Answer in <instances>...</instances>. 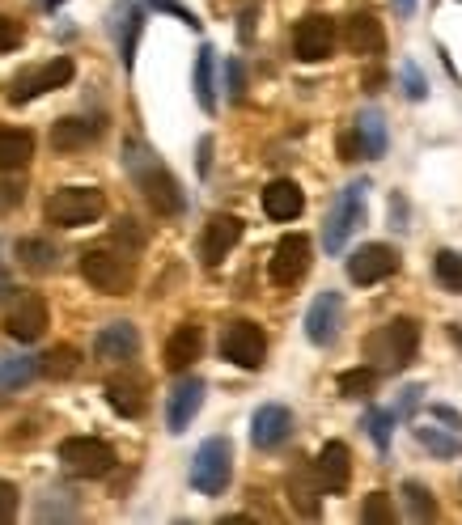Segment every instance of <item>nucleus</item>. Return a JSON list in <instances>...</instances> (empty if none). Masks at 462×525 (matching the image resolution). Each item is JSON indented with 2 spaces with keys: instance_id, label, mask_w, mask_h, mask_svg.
Returning a JSON list of instances; mask_svg holds the SVG:
<instances>
[{
  "instance_id": "09e8293b",
  "label": "nucleus",
  "mask_w": 462,
  "mask_h": 525,
  "mask_svg": "<svg viewBox=\"0 0 462 525\" xmlns=\"http://www.w3.org/2000/svg\"><path fill=\"white\" fill-rule=\"evenodd\" d=\"M208 166H212V140L204 136V140H200V161H195V170L208 174Z\"/></svg>"
},
{
  "instance_id": "f704fd0d",
  "label": "nucleus",
  "mask_w": 462,
  "mask_h": 525,
  "mask_svg": "<svg viewBox=\"0 0 462 525\" xmlns=\"http://www.w3.org/2000/svg\"><path fill=\"white\" fill-rule=\"evenodd\" d=\"M395 420H399V415L390 411V407H369V415H365V428H369V437H373V445H378L382 454H390V437H395Z\"/></svg>"
},
{
  "instance_id": "79ce46f5",
  "label": "nucleus",
  "mask_w": 462,
  "mask_h": 525,
  "mask_svg": "<svg viewBox=\"0 0 462 525\" xmlns=\"http://www.w3.org/2000/svg\"><path fill=\"white\" fill-rule=\"evenodd\" d=\"M13 47H22V26L0 13V51H13Z\"/></svg>"
},
{
  "instance_id": "7ed1b4c3",
  "label": "nucleus",
  "mask_w": 462,
  "mask_h": 525,
  "mask_svg": "<svg viewBox=\"0 0 462 525\" xmlns=\"http://www.w3.org/2000/svg\"><path fill=\"white\" fill-rule=\"evenodd\" d=\"M81 276L106 297H128L132 284H136V263H132L128 250L102 242V246L81 250Z\"/></svg>"
},
{
  "instance_id": "c756f323",
  "label": "nucleus",
  "mask_w": 462,
  "mask_h": 525,
  "mask_svg": "<svg viewBox=\"0 0 462 525\" xmlns=\"http://www.w3.org/2000/svg\"><path fill=\"white\" fill-rule=\"evenodd\" d=\"M81 369V352L73 343H60V348H51L47 356H39V373L51 377V382H68Z\"/></svg>"
},
{
  "instance_id": "4468645a",
  "label": "nucleus",
  "mask_w": 462,
  "mask_h": 525,
  "mask_svg": "<svg viewBox=\"0 0 462 525\" xmlns=\"http://www.w3.org/2000/svg\"><path fill=\"white\" fill-rule=\"evenodd\" d=\"M5 331L17 339V343H34V339H43L47 331V301L39 293H22L13 301V310L5 318Z\"/></svg>"
},
{
  "instance_id": "473e14b6",
  "label": "nucleus",
  "mask_w": 462,
  "mask_h": 525,
  "mask_svg": "<svg viewBox=\"0 0 462 525\" xmlns=\"http://www.w3.org/2000/svg\"><path fill=\"white\" fill-rule=\"evenodd\" d=\"M403 500H407V517H412V521H433L437 517V500H433V492L424 483L407 479L403 483Z\"/></svg>"
},
{
  "instance_id": "bb28decb",
  "label": "nucleus",
  "mask_w": 462,
  "mask_h": 525,
  "mask_svg": "<svg viewBox=\"0 0 462 525\" xmlns=\"http://www.w3.org/2000/svg\"><path fill=\"white\" fill-rule=\"evenodd\" d=\"M289 500L301 517H318L323 513V487H318V475H310L306 466H297L289 475Z\"/></svg>"
},
{
  "instance_id": "6ab92c4d",
  "label": "nucleus",
  "mask_w": 462,
  "mask_h": 525,
  "mask_svg": "<svg viewBox=\"0 0 462 525\" xmlns=\"http://www.w3.org/2000/svg\"><path fill=\"white\" fill-rule=\"evenodd\" d=\"M314 475H318V487L331 496H340L348 479H352V454H348V445L344 441H327L323 445V454L314 458Z\"/></svg>"
},
{
  "instance_id": "4c0bfd02",
  "label": "nucleus",
  "mask_w": 462,
  "mask_h": 525,
  "mask_svg": "<svg viewBox=\"0 0 462 525\" xmlns=\"http://www.w3.org/2000/svg\"><path fill=\"white\" fill-rule=\"evenodd\" d=\"M361 521H369V525H395V500H390V492H369L365 504H361Z\"/></svg>"
},
{
  "instance_id": "cd10ccee",
  "label": "nucleus",
  "mask_w": 462,
  "mask_h": 525,
  "mask_svg": "<svg viewBox=\"0 0 462 525\" xmlns=\"http://www.w3.org/2000/svg\"><path fill=\"white\" fill-rule=\"evenodd\" d=\"M352 132H357V144L365 157H382L386 153V115L382 111H361L357 119H352Z\"/></svg>"
},
{
  "instance_id": "7c9ffc66",
  "label": "nucleus",
  "mask_w": 462,
  "mask_h": 525,
  "mask_svg": "<svg viewBox=\"0 0 462 525\" xmlns=\"http://www.w3.org/2000/svg\"><path fill=\"white\" fill-rule=\"evenodd\" d=\"M412 437H416L420 449H429L433 458H462V432H458V437H450V432H441V428L420 424Z\"/></svg>"
},
{
  "instance_id": "0eeeda50",
  "label": "nucleus",
  "mask_w": 462,
  "mask_h": 525,
  "mask_svg": "<svg viewBox=\"0 0 462 525\" xmlns=\"http://www.w3.org/2000/svg\"><path fill=\"white\" fill-rule=\"evenodd\" d=\"M60 462L77 479H102L115 470V449L98 437H68L60 441Z\"/></svg>"
},
{
  "instance_id": "de8ad7c7",
  "label": "nucleus",
  "mask_w": 462,
  "mask_h": 525,
  "mask_svg": "<svg viewBox=\"0 0 462 525\" xmlns=\"http://www.w3.org/2000/svg\"><path fill=\"white\" fill-rule=\"evenodd\" d=\"M255 13H259L255 5H246V9H242V26H238V34H242V43H251V34H255Z\"/></svg>"
},
{
  "instance_id": "1a4fd4ad",
  "label": "nucleus",
  "mask_w": 462,
  "mask_h": 525,
  "mask_svg": "<svg viewBox=\"0 0 462 525\" xmlns=\"http://www.w3.org/2000/svg\"><path fill=\"white\" fill-rule=\"evenodd\" d=\"M73 60L68 56H56V60H47L43 68H30V72H22V77L13 81V89H9V102H17V106H26V102H34V98H43V94H51V89H64L68 81H73Z\"/></svg>"
},
{
  "instance_id": "dca6fc26",
  "label": "nucleus",
  "mask_w": 462,
  "mask_h": 525,
  "mask_svg": "<svg viewBox=\"0 0 462 525\" xmlns=\"http://www.w3.org/2000/svg\"><path fill=\"white\" fill-rule=\"evenodd\" d=\"M238 242H242V221H238V216H229V212L208 216L204 238H200V259H204V267H217Z\"/></svg>"
},
{
  "instance_id": "6e6552de",
  "label": "nucleus",
  "mask_w": 462,
  "mask_h": 525,
  "mask_svg": "<svg viewBox=\"0 0 462 525\" xmlns=\"http://www.w3.org/2000/svg\"><path fill=\"white\" fill-rule=\"evenodd\" d=\"M221 356L238 369H259L263 360H268V335H263V327H255V322H246V318L229 322V327L221 331Z\"/></svg>"
},
{
  "instance_id": "c9c22d12",
  "label": "nucleus",
  "mask_w": 462,
  "mask_h": 525,
  "mask_svg": "<svg viewBox=\"0 0 462 525\" xmlns=\"http://www.w3.org/2000/svg\"><path fill=\"white\" fill-rule=\"evenodd\" d=\"M433 271H437V284L446 288V293H462V255L458 250H437Z\"/></svg>"
},
{
  "instance_id": "3c124183",
  "label": "nucleus",
  "mask_w": 462,
  "mask_h": 525,
  "mask_svg": "<svg viewBox=\"0 0 462 525\" xmlns=\"http://www.w3.org/2000/svg\"><path fill=\"white\" fill-rule=\"evenodd\" d=\"M399 9H403V13H412V0H399Z\"/></svg>"
},
{
  "instance_id": "a211bd4d",
  "label": "nucleus",
  "mask_w": 462,
  "mask_h": 525,
  "mask_svg": "<svg viewBox=\"0 0 462 525\" xmlns=\"http://www.w3.org/2000/svg\"><path fill=\"white\" fill-rule=\"evenodd\" d=\"M204 390L208 386L200 382V377H183V382L170 390V403H166V428L170 432H187L191 428V420L204 407Z\"/></svg>"
},
{
  "instance_id": "f8f14e48",
  "label": "nucleus",
  "mask_w": 462,
  "mask_h": 525,
  "mask_svg": "<svg viewBox=\"0 0 462 525\" xmlns=\"http://www.w3.org/2000/svg\"><path fill=\"white\" fill-rule=\"evenodd\" d=\"M340 322H344V297L323 288L306 310V339L314 348H331V343L340 339Z\"/></svg>"
},
{
  "instance_id": "603ef678",
  "label": "nucleus",
  "mask_w": 462,
  "mask_h": 525,
  "mask_svg": "<svg viewBox=\"0 0 462 525\" xmlns=\"http://www.w3.org/2000/svg\"><path fill=\"white\" fill-rule=\"evenodd\" d=\"M0 297H5V284H0Z\"/></svg>"
},
{
  "instance_id": "f3484780",
  "label": "nucleus",
  "mask_w": 462,
  "mask_h": 525,
  "mask_svg": "<svg viewBox=\"0 0 462 525\" xmlns=\"http://www.w3.org/2000/svg\"><path fill=\"white\" fill-rule=\"evenodd\" d=\"M293 437V411L280 403H263L251 420V441L255 449H280L284 441Z\"/></svg>"
},
{
  "instance_id": "b1692460",
  "label": "nucleus",
  "mask_w": 462,
  "mask_h": 525,
  "mask_svg": "<svg viewBox=\"0 0 462 525\" xmlns=\"http://www.w3.org/2000/svg\"><path fill=\"white\" fill-rule=\"evenodd\" d=\"M301 208H306V195L293 178H276V183L263 187V212L272 216V221H297Z\"/></svg>"
},
{
  "instance_id": "2eb2a0df",
  "label": "nucleus",
  "mask_w": 462,
  "mask_h": 525,
  "mask_svg": "<svg viewBox=\"0 0 462 525\" xmlns=\"http://www.w3.org/2000/svg\"><path fill=\"white\" fill-rule=\"evenodd\" d=\"M140 30H145V9L136 5V0H119L111 9V34L119 43V60L123 68H136V43H140Z\"/></svg>"
},
{
  "instance_id": "9b49d317",
  "label": "nucleus",
  "mask_w": 462,
  "mask_h": 525,
  "mask_svg": "<svg viewBox=\"0 0 462 525\" xmlns=\"http://www.w3.org/2000/svg\"><path fill=\"white\" fill-rule=\"evenodd\" d=\"M399 271V250L386 246V242H369L361 246L357 255L348 259V280L357 288H369V284H382Z\"/></svg>"
},
{
  "instance_id": "c85d7f7f",
  "label": "nucleus",
  "mask_w": 462,
  "mask_h": 525,
  "mask_svg": "<svg viewBox=\"0 0 462 525\" xmlns=\"http://www.w3.org/2000/svg\"><path fill=\"white\" fill-rule=\"evenodd\" d=\"M34 157V136L22 128H0V170H22Z\"/></svg>"
},
{
  "instance_id": "423d86ee",
  "label": "nucleus",
  "mask_w": 462,
  "mask_h": 525,
  "mask_svg": "<svg viewBox=\"0 0 462 525\" xmlns=\"http://www.w3.org/2000/svg\"><path fill=\"white\" fill-rule=\"evenodd\" d=\"M361 225H365V183H352V187L340 191V199H335V208H331L327 225H323V250L327 255H340L344 242Z\"/></svg>"
},
{
  "instance_id": "49530a36",
  "label": "nucleus",
  "mask_w": 462,
  "mask_h": 525,
  "mask_svg": "<svg viewBox=\"0 0 462 525\" xmlns=\"http://www.w3.org/2000/svg\"><path fill=\"white\" fill-rule=\"evenodd\" d=\"M357 153H361V144H357V132H344L340 136V161H357Z\"/></svg>"
},
{
  "instance_id": "c03bdc74",
  "label": "nucleus",
  "mask_w": 462,
  "mask_h": 525,
  "mask_svg": "<svg viewBox=\"0 0 462 525\" xmlns=\"http://www.w3.org/2000/svg\"><path fill=\"white\" fill-rule=\"evenodd\" d=\"M420 394H424V386H407V390L399 394V403L390 407V411H395V415H412V411H416V403H420Z\"/></svg>"
},
{
  "instance_id": "72a5a7b5",
  "label": "nucleus",
  "mask_w": 462,
  "mask_h": 525,
  "mask_svg": "<svg viewBox=\"0 0 462 525\" xmlns=\"http://www.w3.org/2000/svg\"><path fill=\"white\" fill-rule=\"evenodd\" d=\"M378 382H382V373L373 369V365H365V369H348V373H340V394H344V398H373Z\"/></svg>"
},
{
  "instance_id": "ddd939ff",
  "label": "nucleus",
  "mask_w": 462,
  "mask_h": 525,
  "mask_svg": "<svg viewBox=\"0 0 462 525\" xmlns=\"http://www.w3.org/2000/svg\"><path fill=\"white\" fill-rule=\"evenodd\" d=\"M306 271H310V238L306 233H289V238H280L276 250H272V263H268L272 284L293 288Z\"/></svg>"
},
{
  "instance_id": "5701e85b",
  "label": "nucleus",
  "mask_w": 462,
  "mask_h": 525,
  "mask_svg": "<svg viewBox=\"0 0 462 525\" xmlns=\"http://www.w3.org/2000/svg\"><path fill=\"white\" fill-rule=\"evenodd\" d=\"M204 352V331L195 327V322H183V327H174L170 343H166V369L170 373H187L195 360Z\"/></svg>"
},
{
  "instance_id": "ea45409f",
  "label": "nucleus",
  "mask_w": 462,
  "mask_h": 525,
  "mask_svg": "<svg viewBox=\"0 0 462 525\" xmlns=\"http://www.w3.org/2000/svg\"><path fill=\"white\" fill-rule=\"evenodd\" d=\"M149 9H157V13H170V17H179V22H187L191 30H200V17H195L187 5H179V0H145Z\"/></svg>"
},
{
  "instance_id": "58836bf2",
  "label": "nucleus",
  "mask_w": 462,
  "mask_h": 525,
  "mask_svg": "<svg viewBox=\"0 0 462 525\" xmlns=\"http://www.w3.org/2000/svg\"><path fill=\"white\" fill-rule=\"evenodd\" d=\"M399 77H403V94L412 98V102L429 98V81H424V72H420L416 60H403V64H399Z\"/></svg>"
},
{
  "instance_id": "a19ab883",
  "label": "nucleus",
  "mask_w": 462,
  "mask_h": 525,
  "mask_svg": "<svg viewBox=\"0 0 462 525\" xmlns=\"http://www.w3.org/2000/svg\"><path fill=\"white\" fill-rule=\"evenodd\" d=\"M17 517V487L9 479H0V525H9Z\"/></svg>"
},
{
  "instance_id": "2f4dec72",
  "label": "nucleus",
  "mask_w": 462,
  "mask_h": 525,
  "mask_svg": "<svg viewBox=\"0 0 462 525\" xmlns=\"http://www.w3.org/2000/svg\"><path fill=\"white\" fill-rule=\"evenodd\" d=\"M17 259H22V267H30V271H51L60 259V250L47 238H22L17 242Z\"/></svg>"
},
{
  "instance_id": "9d476101",
  "label": "nucleus",
  "mask_w": 462,
  "mask_h": 525,
  "mask_svg": "<svg viewBox=\"0 0 462 525\" xmlns=\"http://www.w3.org/2000/svg\"><path fill=\"white\" fill-rule=\"evenodd\" d=\"M335 39H340V34H335V22L327 13H306L293 30V56L306 64H318L335 51Z\"/></svg>"
},
{
  "instance_id": "393cba45",
  "label": "nucleus",
  "mask_w": 462,
  "mask_h": 525,
  "mask_svg": "<svg viewBox=\"0 0 462 525\" xmlns=\"http://www.w3.org/2000/svg\"><path fill=\"white\" fill-rule=\"evenodd\" d=\"M191 81H195V102H200V111L204 115H217V51H212L208 43L195 51Z\"/></svg>"
},
{
  "instance_id": "20e7f679",
  "label": "nucleus",
  "mask_w": 462,
  "mask_h": 525,
  "mask_svg": "<svg viewBox=\"0 0 462 525\" xmlns=\"http://www.w3.org/2000/svg\"><path fill=\"white\" fill-rule=\"evenodd\" d=\"M229 479H234V441L208 437L191 458V487L200 496H221Z\"/></svg>"
},
{
  "instance_id": "4be33fe9",
  "label": "nucleus",
  "mask_w": 462,
  "mask_h": 525,
  "mask_svg": "<svg viewBox=\"0 0 462 525\" xmlns=\"http://www.w3.org/2000/svg\"><path fill=\"white\" fill-rule=\"evenodd\" d=\"M344 47L352 51V56H382L386 51V30L378 17L369 13H352L344 22Z\"/></svg>"
},
{
  "instance_id": "37998d69",
  "label": "nucleus",
  "mask_w": 462,
  "mask_h": 525,
  "mask_svg": "<svg viewBox=\"0 0 462 525\" xmlns=\"http://www.w3.org/2000/svg\"><path fill=\"white\" fill-rule=\"evenodd\" d=\"M225 77H229V98L242 102V94H246V72H242V60H229V64H225Z\"/></svg>"
},
{
  "instance_id": "f03ea898",
  "label": "nucleus",
  "mask_w": 462,
  "mask_h": 525,
  "mask_svg": "<svg viewBox=\"0 0 462 525\" xmlns=\"http://www.w3.org/2000/svg\"><path fill=\"white\" fill-rule=\"evenodd\" d=\"M420 348V322L416 318H390L365 339V360H373L378 373H403L416 360Z\"/></svg>"
},
{
  "instance_id": "39448f33",
  "label": "nucleus",
  "mask_w": 462,
  "mask_h": 525,
  "mask_svg": "<svg viewBox=\"0 0 462 525\" xmlns=\"http://www.w3.org/2000/svg\"><path fill=\"white\" fill-rule=\"evenodd\" d=\"M47 225H60V229H81V225H94L98 216L106 212V195L98 187H64L47 199Z\"/></svg>"
},
{
  "instance_id": "8fccbe9b",
  "label": "nucleus",
  "mask_w": 462,
  "mask_h": 525,
  "mask_svg": "<svg viewBox=\"0 0 462 525\" xmlns=\"http://www.w3.org/2000/svg\"><path fill=\"white\" fill-rule=\"evenodd\" d=\"M39 5H43V9H60V5H64V0H39Z\"/></svg>"
},
{
  "instance_id": "a878e982",
  "label": "nucleus",
  "mask_w": 462,
  "mask_h": 525,
  "mask_svg": "<svg viewBox=\"0 0 462 525\" xmlns=\"http://www.w3.org/2000/svg\"><path fill=\"white\" fill-rule=\"evenodd\" d=\"M94 140H98V123L94 119L68 115V119H60L56 128H51V149H56V153H77V149H85V144H94Z\"/></svg>"
},
{
  "instance_id": "e433bc0d",
  "label": "nucleus",
  "mask_w": 462,
  "mask_h": 525,
  "mask_svg": "<svg viewBox=\"0 0 462 525\" xmlns=\"http://www.w3.org/2000/svg\"><path fill=\"white\" fill-rule=\"evenodd\" d=\"M34 373H39V360H34V356H9L5 365H0V386L17 390V386H26Z\"/></svg>"
},
{
  "instance_id": "a18cd8bd",
  "label": "nucleus",
  "mask_w": 462,
  "mask_h": 525,
  "mask_svg": "<svg viewBox=\"0 0 462 525\" xmlns=\"http://www.w3.org/2000/svg\"><path fill=\"white\" fill-rule=\"evenodd\" d=\"M429 411H433V420H441V424H450L454 432H462V415H458L454 407H446V403H433Z\"/></svg>"
},
{
  "instance_id": "412c9836",
  "label": "nucleus",
  "mask_w": 462,
  "mask_h": 525,
  "mask_svg": "<svg viewBox=\"0 0 462 525\" xmlns=\"http://www.w3.org/2000/svg\"><path fill=\"white\" fill-rule=\"evenodd\" d=\"M94 352H98V360H111V365L136 360V352H140V331L132 327V322H111V327L98 331Z\"/></svg>"
},
{
  "instance_id": "f257e3e1",
  "label": "nucleus",
  "mask_w": 462,
  "mask_h": 525,
  "mask_svg": "<svg viewBox=\"0 0 462 525\" xmlns=\"http://www.w3.org/2000/svg\"><path fill=\"white\" fill-rule=\"evenodd\" d=\"M128 174L136 178L140 195L149 199V208L157 216H183L187 212V195L179 187V178H174L162 161H157L153 149H145V144H128Z\"/></svg>"
},
{
  "instance_id": "aec40b11",
  "label": "nucleus",
  "mask_w": 462,
  "mask_h": 525,
  "mask_svg": "<svg viewBox=\"0 0 462 525\" xmlns=\"http://www.w3.org/2000/svg\"><path fill=\"white\" fill-rule=\"evenodd\" d=\"M106 403H111L123 420H136V415H145L149 407V394H145V377H132V373H119L111 377V382L102 386Z\"/></svg>"
}]
</instances>
